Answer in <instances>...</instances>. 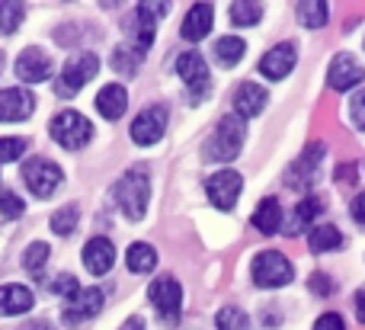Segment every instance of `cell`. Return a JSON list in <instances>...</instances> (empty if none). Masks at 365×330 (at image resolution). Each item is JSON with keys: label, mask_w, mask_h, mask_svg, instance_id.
Masks as SVG:
<instances>
[{"label": "cell", "mask_w": 365, "mask_h": 330, "mask_svg": "<svg viewBox=\"0 0 365 330\" xmlns=\"http://www.w3.org/2000/svg\"><path fill=\"white\" fill-rule=\"evenodd\" d=\"M36 109V96L23 87L0 90V122H23Z\"/></svg>", "instance_id": "obj_12"}, {"label": "cell", "mask_w": 365, "mask_h": 330, "mask_svg": "<svg viewBox=\"0 0 365 330\" xmlns=\"http://www.w3.org/2000/svg\"><path fill=\"white\" fill-rule=\"evenodd\" d=\"M113 263H115V247L106 237H93V241L83 247V267H87V273L106 276L109 269H113Z\"/></svg>", "instance_id": "obj_16"}, {"label": "cell", "mask_w": 365, "mask_h": 330, "mask_svg": "<svg viewBox=\"0 0 365 330\" xmlns=\"http://www.w3.org/2000/svg\"><path fill=\"white\" fill-rule=\"evenodd\" d=\"M167 132V109L164 106H148L138 119L132 122V141L135 145H154Z\"/></svg>", "instance_id": "obj_11"}, {"label": "cell", "mask_w": 365, "mask_h": 330, "mask_svg": "<svg viewBox=\"0 0 365 330\" xmlns=\"http://www.w3.org/2000/svg\"><path fill=\"white\" fill-rule=\"evenodd\" d=\"M23 330H55V327H51L48 321H29V324H26Z\"/></svg>", "instance_id": "obj_44"}, {"label": "cell", "mask_w": 365, "mask_h": 330, "mask_svg": "<svg viewBox=\"0 0 365 330\" xmlns=\"http://www.w3.org/2000/svg\"><path fill=\"white\" fill-rule=\"evenodd\" d=\"M259 19H263V6H259V4H234L231 6V23L240 26V29L259 23Z\"/></svg>", "instance_id": "obj_30"}, {"label": "cell", "mask_w": 365, "mask_h": 330, "mask_svg": "<svg viewBox=\"0 0 365 330\" xmlns=\"http://www.w3.org/2000/svg\"><path fill=\"white\" fill-rule=\"evenodd\" d=\"M115 199H119V209L125 212V218H132V222L145 218L148 199H151V180H148V173L128 170L119 180V186H115Z\"/></svg>", "instance_id": "obj_2"}, {"label": "cell", "mask_w": 365, "mask_h": 330, "mask_svg": "<svg viewBox=\"0 0 365 330\" xmlns=\"http://www.w3.org/2000/svg\"><path fill=\"white\" fill-rule=\"evenodd\" d=\"M77 289V279L71 273H61V276H55V279L48 282V292H55V295H71Z\"/></svg>", "instance_id": "obj_37"}, {"label": "cell", "mask_w": 365, "mask_h": 330, "mask_svg": "<svg viewBox=\"0 0 365 330\" xmlns=\"http://www.w3.org/2000/svg\"><path fill=\"white\" fill-rule=\"evenodd\" d=\"M138 64H141V55L138 51H128L125 45H119V48L113 51V68L119 71V74H135V71H138Z\"/></svg>", "instance_id": "obj_33"}, {"label": "cell", "mask_w": 365, "mask_h": 330, "mask_svg": "<svg viewBox=\"0 0 365 330\" xmlns=\"http://www.w3.org/2000/svg\"><path fill=\"white\" fill-rule=\"evenodd\" d=\"M96 109H100V115L103 119H109V122L122 119L125 109H128L125 87H119V83H106V87L100 90V96H96Z\"/></svg>", "instance_id": "obj_20"}, {"label": "cell", "mask_w": 365, "mask_h": 330, "mask_svg": "<svg viewBox=\"0 0 365 330\" xmlns=\"http://www.w3.org/2000/svg\"><path fill=\"white\" fill-rule=\"evenodd\" d=\"M349 109H353V122L365 132V90L362 93L353 96V103H349Z\"/></svg>", "instance_id": "obj_39"}, {"label": "cell", "mask_w": 365, "mask_h": 330, "mask_svg": "<svg viewBox=\"0 0 365 330\" xmlns=\"http://www.w3.org/2000/svg\"><path fill=\"white\" fill-rule=\"evenodd\" d=\"M45 260H48V244H29V250L23 254V267H26V273H32V276H38L45 269Z\"/></svg>", "instance_id": "obj_32"}, {"label": "cell", "mask_w": 365, "mask_h": 330, "mask_svg": "<svg viewBox=\"0 0 365 330\" xmlns=\"http://www.w3.org/2000/svg\"><path fill=\"white\" fill-rule=\"evenodd\" d=\"M32 292L26 286H16V282H6L0 286V314L6 318H16V314H26L32 308Z\"/></svg>", "instance_id": "obj_21"}, {"label": "cell", "mask_w": 365, "mask_h": 330, "mask_svg": "<svg viewBox=\"0 0 365 330\" xmlns=\"http://www.w3.org/2000/svg\"><path fill=\"white\" fill-rule=\"evenodd\" d=\"M48 132H51V138H55L61 148H68V151H77V148H83L90 138H93V125H90V119H83V115L74 113V109L58 113L55 119H51Z\"/></svg>", "instance_id": "obj_4"}, {"label": "cell", "mask_w": 365, "mask_h": 330, "mask_svg": "<svg viewBox=\"0 0 365 330\" xmlns=\"http://www.w3.org/2000/svg\"><path fill=\"white\" fill-rule=\"evenodd\" d=\"M23 183H26V190H29L32 196L48 199L51 192L64 183V173H61V167H55L51 160L32 158L29 164H23Z\"/></svg>", "instance_id": "obj_6"}, {"label": "cell", "mask_w": 365, "mask_h": 330, "mask_svg": "<svg viewBox=\"0 0 365 330\" xmlns=\"http://www.w3.org/2000/svg\"><path fill=\"white\" fill-rule=\"evenodd\" d=\"M103 301H106L103 289H96V286H77L74 292L68 295V305H64V324L77 327V324H83V321H93L96 314L103 311Z\"/></svg>", "instance_id": "obj_7"}, {"label": "cell", "mask_w": 365, "mask_h": 330, "mask_svg": "<svg viewBox=\"0 0 365 330\" xmlns=\"http://www.w3.org/2000/svg\"><path fill=\"white\" fill-rule=\"evenodd\" d=\"M177 71H180L182 83L189 87V93H192V100H202L208 93V81L212 77H208V64L199 51H182L177 61Z\"/></svg>", "instance_id": "obj_10"}, {"label": "cell", "mask_w": 365, "mask_h": 330, "mask_svg": "<svg viewBox=\"0 0 365 330\" xmlns=\"http://www.w3.org/2000/svg\"><path fill=\"white\" fill-rule=\"evenodd\" d=\"M321 154H324V145H321V141H314V145H311L308 151H304L302 158L289 167V186H292V190H304V186L311 183L317 164H321Z\"/></svg>", "instance_id": "obj_17"}, {"label": "cell", "mask_w": 365, "mask_h": 330, "mask_svg": "<svg viewBox=\"0 0 365 330\" xmlns=\"http://www.w3.org/2000/svg\"><path fill=\"white\" fill-rule=\"evenodd\" d=\"M125 267L132 269V273H151V269L158 267V254H154L151 244H132L125 254Z\"/></svg>", "instance_id": "obj_26"}, {"label": "cell", "mask_w": 365, "mask_h": 330, "mask_svg": "<svg viewBox=\"0 0 365 330\" xmlns=\"http://www.w3.org/2000/svg\"><path fill=\"white\" fill-rule=\"evenodd\" d=\"M250 276L259 289H279V286H289L292 276H295V269H292V263H289L285 254H279V250H266V254L253 257Z\"/></svg>", "instance_id": "obj_3"}, {"label": "cell", "mask_w": 365, "mask_h": 330, "mask_svg": "<svg viewBox=\"0 0 365 330\" xmlns=\"http://www.w3.org/2000/svg\"><path fill=\"white\" fill-rule=\"evenodd\" d=\"M148 299L158 305V311L164 314L167 324H173L180 305H182V286L173 276H160V279H154L151 286H148Z\"/></svg>", "instance_id": "obj_9"}, {"label": "cell", "mask_w": 365, "mask_h": 330, "mask_svg": "<svg viewBox=\"0 0 365 330\" xmlns=\"http://www.w3.org/2000/svg\"><path fill=\"white\" fill-rule=\"evenodd\" d=\"M356 318H359L362 324H365V286L359 289V292H356Z\"/></svg>", "instance_id": "obj_42"}, {"label": "cell", "mask_w": 365, "mask_h": 330, "mask_svg": "<svg viewBox=\"0 0 365 330\" xmlns=\"http://www.w3.org/2000/svg\"><path fill=\"white\" fill-rule=\"evenodd\" d=\"M23 16H26L23 4H0V32H4V36L16 32L19 23H23Z\"/></svg>", "instance_id": "obj_31"}, {"label": "cell", "mask_w": 365, "mask_h": 330, "mask_svg": "<svg viewBox=\"0 0 365 330\" xmlns=\"http://www.w3.org/2000/svg\"><path fill=\"white\" fill-rule=\"evenodd\" d=\"M244 119L240 115H225V119L218 122V128H215V135L208 138L205 145V158L208 160H218V164H225V160H234V154L244 148Z\"/></svg>", "instance_id": "obj_1"}, {"label": "cell", "mask_w": 365, "mask_h": 330, "mask_svg": "<svg viewBox=\"0 0 365 330\" xmlns=\"http://www.w3.org/2000/svg\"><path fill=\"white\" fill-rule=\"evenodd\" d=\"M23 199L16 192H0V218H19L23 215Z\"/></svg>", "instance_id": "obj_36"}, {"label": "cell", "mask_w": 365, "mask_h": 330, "mask_svg": "<svg viewBox=\"0 0 365 330\" xmlns=\"http://www.w3.org/2000/svg\"><path fill=\"white\" fill-rule=\"evenodd\" d=\"M240 190H244V180H240V173H234V170H218L215 177H208V183H205L208 199H212V205L221 212L234 209Z\"/></svg>", "instance_id": "obj_8"}, {"label": "cell", "mask_w": 365, "mask_h": 330, "mask_svg": "<svg viewBox=\"0 0 365 330\" xmlns=\"http://www.w3.org/2000/svg\"><path fill=\"white\" fill-rule=\"evenodd\" d=\"M353 218L365 228V192H359V196L353 199Z\"/></svg>", "instance_id": "obj_41"}, {"label": "cell", "mask_w": 365, "mask_h": 330, "mask_svg": "<svg viewBox=\"0 0 365 330\" xmlns=\"http://www.w3.org/2000/svg\"><path fill=\"white\" fill-rule=\"evenodd\" d=\"M212 19H215V10L212 4H195L192 10L186 13V19H182V38H189V42H202V38L208 36V29H212Z\"/></svg>", "instance_id": "obj_19"}, {"label": "cell", "mask_w": 365, "mask_h": 330, "mask_svg": "<svg viewBox=\"0 0 365 330\" xmlns=\"http://www.w3.org/2000/svg\"><path fill=\"white\" fill-rule=\"evenodd\" d=\"M308 244L314 254H327V250L343 247V231L336 225H321V228H311Z\"/></svg>", "instance_id": "obj_25"}, {"label": "cell", "mask_w": 365, "mask_h": 330, "mask_svg": "<svg viewBox=\"0 0 365 330\" xmlns=\"http://www.w3.org/2000/svg\"><path fill=\"white\" fill-rule=\"evenodd\" d=\"M324 212V199L321 196H308V199H302L298 202V209H295V215L289 218V234H304V231H311V222H314L317 215Z\"/></svg>", "instance_id": "obj_23"}, {"label": "cell", "mask_w": 365, "mask_h": 330, "mask_svg": "<svg viewBox=\"0 0 365 330\" xmlns=\"http://www.w3.org/2000/svg\"><path fill=\"white\" fill-rule=\"evenodd\" d=\"M298 55H295V45L292 42H279L276 48H269L263 58H259V74L266 81H282L292 68H295Z\"/></svg>", "instance_id": "obj_13"}, {"label": "cell", "mask_w": 365, "mask_h": 330, "mask_svg": "<svg viewBox=\"0 0 365 330\" xmlns=\"http://www.w3.org/2000/svg\"><path fill=\"white\" fill-rule=\"evenodd\" d=\"M26 154V138H0V164H13Z\"/></svg>", "instance_id": "obj_35"}, {"label": "cell", "mask_w": 365, "mask_h": 330, "mask_svg": "<svg viewBox=\"0 0 365 330\" xmlns=\"http://www.w3.org/2000/svg\"><path fill=\"white\" fill-rule=\"evenodd\" d=\"M266 106V90L259 83H240L237 93H234V115L240 119H253L259 115Z\"/></svg>", "instance_id": "obj_18"}, {"label": "cell", "mask_w": 365, "mask_h": 330, "mask_svg": "<svg viewBox=\"0 0 365 330\" xmlns=\"http://www.w3.org/2000/svg\"><path fill=\"white\" fill-rule=\"evenodd\" d=\"M215 324H218V330H250V321L240 308H221Z\"/></svg>", "instance_id": "obj_34"}, {"label": "cell", "mask_w": 365, "mask_h": 330, "mask_svg": "<svg viewBox=\"0 0 365 330\" xmlns=\"http://www.w3.org/2000/svg\"><path fill=\"white\" fill-rule=\"evenodd\" d=\"M77 222H81V209H77V205H64V209H58L55 218H51V231L68 237V234H74Z\"/></svg>", "instance_id": "obj_29"}, {"label": "cell", "mask_w": 365, "mask_h": 330, "mask_svg": "<svg viewBox=\"0 0 365 330\" xmlns=\"http://www.w3.org/2000/svg\"><path fill=\"white\" fill-rule=\"evenodd\" d=\"M167 13V4H138L135 19H138V51H145L154 42V29H158V19Z\"/></svg>", "instance_id": "obj_22"}, {"label": "cell", "mask_w": 365, "mask_h": 330, "mask_svg": "<svg viewBox=\"0 0 365 330\" xmlns=\"http://www.w3.org/2000/svg\"><path fill=\"white\" fill-rule=\"evenodd\" d=\"M314 330H346V324H343L340 314H321V318H317V324H314Z\"/></svg>", "instance_id": "obj_40"}, {"label": "cell", "mask_w": 365, "mask_h": 330, "mask_svg": "<svg viewBox=\"0 0 365 330\" xmlns=\"http://www.w3.org/2000/svg\"><path fill=\"white\" fill-rule=\"evenodd\" d=\"M96 71H100V58L96 55H90V51L71 55L68 64H64V71H61V77H58V83H55L58 96H71L81 87H87V83L96 77Z\"/></svg>", "instance_id": "obj_5"}, {"label": "cell", "mask_w": 365, "mask_h": 330, "mask_svg": "<svg viewBox=\"0 0 365 330\" xmlns=\"http://www.w3.org/2000/svg\"><path fill=\"white\" fill-rule=\"evenodd\" d=\"M253 228H257L259 234H276V231L282 228V205H279V199L269 196L257 205V212H253Z\"/></svg>", "instance_id": "obj_24"}, {"label": "cell", "mask_w": 365, "mask_h": 330, "mask_svg": "<svg viewBox=\"0 0 365 330\" xmlns=\"http://www.w3.org/2000/svg\"><path fill=\"white\" fill-rule=\"evenodd\" d=\"M311 292L314 295H321V299H327V295H334V282H330V276H324V273H314L311 276Z\"/></svg>", "instance_id": "obj_38"}, {"label": "cell", "mask_w": 365, "mask_h": 330, "mask_svg": "<svg viewBox=\"0 0 365 330\" xmlns=\"http://www.w3.org/2000/svg\"><path fill=\"white\" fill-rule=\"evenodd\" d=\"M244 51H247V45H244V38H237V36H225L215 42V55H218V61L225 64V68H234V64L244 58Z\"/></svg>", "instance_id": "obj_27"}, {"label": "cell", "mask_w": 365, "mask_h": 330, "mask_svg": "<svg viewBox=\"0 0 365 330\" xmlns=\"http://www.w3.org/2000/svg\"><path fill=\"white\" fill-rule=\"evenodd\" d=\"M330 87L334 90H353L356 83H362L365 81V68L359 61H356L353 55H336L334 61H330Z\"/></svg>", "instance_id": "obj_15"}, {"label": "cell", "mask_w": 365, "mask_h": 330, "mask_svg": "<svg viewBox=\"0 0 365 330\" xmlns=\"http://www.w3.org/2000/svg\"><path fill=\"white\" fill-rule=\"evenodd\" d=\"M327 4H321V0H314V4H298V23L304 26V29H321L324 23H327Z\"/></svg>", "instance_id": "obj_28"}, {"label": "cell", "mask_w": 365, "mask_h": 330, "mask_svg": "<svg viewBox=\"0 0 365 330\" xmlns=\"http://www.w3.org/2000/svg\"><path fill=\"white\" fill-rule=\"evenodd\" d=\"M119 330H145V321H141V318H128Z\"/></svg>", "instance_id": "obj_43"}, {"label": "cell", "mask_w": 365, "mask_h": 330, "mask_svg": "<svg viewBox=\"0 0 365 330\" xmlns=\"http://www.w3.org/2000/svg\"><path fill=\"white\" fill-rule=\"evenodd\" d=\"M51 71H55V64H51V58L45 55L42 48H26L23 55L16 58V77L26 83H42L51 77Z\"/></svg>", "instance_id": "obj_14"}]
</instances>
